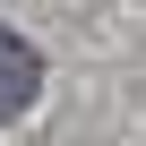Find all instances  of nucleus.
Returning a JSON list of instances; mask_svg holds the SVG:
<instances>
[{
  "label": "nucleus",
  "instance_id": "obj_1",
  "mask_svg": "<svg viewBox=\"0 0 146 146\" xmlns=\"http://www.w3.org/2000/svg\"><path fill=\"white\" fill-rule=\"evenodd\" d=\"M35 86H43V60H35V43L0 26V120H9V112H26V103H35Z\"/></svg>",
  "mask_w": 146,
  "mask_h": 146
}]
</instances>
